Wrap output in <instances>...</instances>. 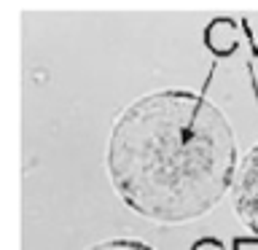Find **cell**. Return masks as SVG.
I'll use <instances>...</instances> for the list:
<instances>
[{"label": "cell", "instance_id": "obj_3", "mask_svg": "<svg viewBox=\"0 0 258 250\" xmlns=\"http://www.w3.org/2000/svg\"><path fill=\"white\" fill-rule=\"evenodd\" d=\"M89 250H153V247L140 239H108L100 242V245H92Z\"/></svg>", "mask_w": 258, "mask_h": 250}, {"label": "cell", "instance_id": "obj_2", "mask_svg": "<svg viewBox=\"0 0 258 250\" xmlns=\"http://www.w3.org/2000/svg\"><path fill=\"white\" fill-rule=\"evenodd\" d=\"M237 213L258 234V145L242 159L237 172Z\"/></svg>", "mask_w": 258, "mask_h": 250}, {"label": "cell", "instance_id": "obj_1", "mask_svg": "<svg viewBox=\"0 0 258 250\" xmlns=\"http://www.w3.org/2000/svg\"><path fill=\"white\" fill-rule=\"evenodd\" d=\"M237 137L223 110L194 92H153L113 124L108 172L135 213L185 223L210 213L237 180Z\"/></svg>", "mask_w": 258, "mask_h": 250}, {"label": "cell", "instance_id": "obj_4", "mask_svg": "<svg viewBox=\"0 0 258 250\" xmlns=\"http://www.w3.org/2000/svg\"><path fill=\"white\" fill-rule=\"evenodd\" d=\"M194 250H223V245L218 239H199L197 245H194Z\"/></svg>", "mask_w": 258, "mask_h": 250}]
</instances>
